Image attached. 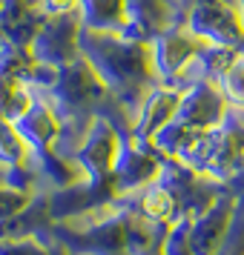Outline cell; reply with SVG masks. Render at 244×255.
<instances>
[{
    "label": "cell",
    "mask_w": 244,
    "mask_h": 255,
    "mask_svg": "<svg viewBox=\"0 0 244 255\" xmlns=\"http://www.w3.org/2000/svg\"><path fill=\"white\" fill-rule=\"evenodd\" d=\"M216 255H244V195H239V204H236V212H233V224Z\"/></svg>",
    "instance_id": "cell-4"
},
{
    "label": "cell",
    "mask_w": 244,
    "mask_h": 255,
    "mask_svg": "<svg viewBox=\"0 0 244 255\" xmlns=\"http://www.w3.org/2000/svg\"><path fill=\"white\" fill-rule=\"evenodd\" d=\"M83 29L98 32H124L127 23V0H78Z\"/></svg>",
    "instance_id": "cell-2"
},
{
    "label": "cell",
    "mask_w": 244,
    "mask_h": 255,
    "mask_svg": "<svg viewBox=\"0 0 244 255\" xmlns=\"http://www.w3.org/2000/svg\"><path fill=\"white\" fill-rule=\"evenodd\" d=\"M0 255H66L60 244H43L37 238H0Z\"/></svg>",
    "instance_id": "cell-3"
},
{
    "label": "cell",
    "mask_w": 244,
    "mask_h": 255,
    "mask_svg": "<svg viewBox=\"0 0 244 255\" xmlns=\"http://www.w3.org/2000/svg\"><path fill=\"white\" fill-rule=\"evenodd\" d=\"M236 204H239V195L224 186V192L201 215H196V218L190 221V250H193V255H216L219 253L221 241H224V235H227V230H230V224H233Z\"/></svg>",
    "instance_id": "cell-1"
},
{
    "label": "cell",
    "mask_w": 244,
    "mask_h": 255,
    "mask_svg": "<svg viewBox=\"0 0 244 255\" xmlns=\"http://www.w3.org/2000/svg\"><path fill=\"white\" fill-rule=\"evenodd\" d=\"M32 198H35V192L14 189V186H9L6 181H0V224H6L9 218H14Z\"/></svg>",
    "instance_id": "cell-5"
},
{
    "label": "cell",
    "mask_w": 244,
    "mask_h": 255,
    "mask_svg": "<svg viewBox=\"0 0 244 255\" xmlns=\"http://www.w3.org/2000/svg\"><path fill=\"white\" fill-rule=\"evenodd\" d=\"M239 20H242V29H244V0H239Z\"/></svg>",
    "instance_id": "cell-6"
}]
</instances>
